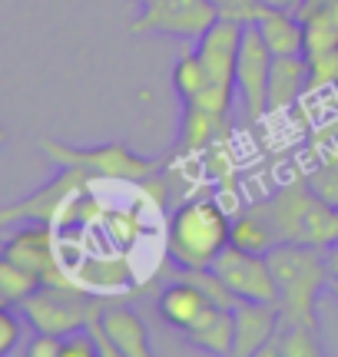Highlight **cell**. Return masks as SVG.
Instances as JSON below:
<instances>
[{
	"label": "cell",
	"instance_id": "1",
	"mask_svg": "<svg viewBox=\"0 0 338 357\" xmlns=\"http://www.w3.org/2000/svg\"><path fill=\"white\" fill-rule=\"evenodd\" d=\"M233 238V218L216 199L199 195L182 202L166 231V252L179 268H209Z\"/></svg>",
	"mask_w": 338,
	"mask_h": 357
},
{
	"label": "cell",
	"instance_id": "2",
	"mask_svg": "<svg viewBox=\"0 0 338 357\" xmlns=\"http://www.w3.org/2000/svg\"><path fill=\"white\" fill-rule=\"evenodd\" d=\"M265 258L279 284V321L315 324V298L328 281L325 255H318V248L312 245L279 242Z\"/></svg>",
	"mask_w": 338,
	"mask_h": 357
},
{
	"label": "cell",
	"instance_id": "3",
	"mask_svg": "<svg viewBox=\"0 0 338 357\" xmlns=\"http://www.w3.org/2000/svg\"><path fill=\"white\" fill-rule=\"evenodd\" d=\"M40 153L50 159L57 169H80L90 178H110L136 185L143 178L156 176L159 162L149 155H140L123 142H100V146H70L57 139H40Z\"/></svg>",
	"mask_w": 338,
	"mask_h": 357
},
{
	"label": "cell",
	"instance_id": "4",
	"mask_svg": "<svg viewBox=\"0 0 338 357\" xmlns=\"http://www.w3.org/2000/svg\"><path fill=\"white\" fill-rule=\"evenodd\" d=\"M113 298H96L77 284H40L37 291H30L20 301V311L34 324V331L66 337V334L90 328V321L100 318V311Z\"/></svg>",
	"mask_w": 338,
	"mask_h": 357
},
{
	"label": "cell",
	"instance_id": "5",
	"mask_svg": "<svg viewBox=\"0 0 338 357\" xmlns=\"http://www.w3.org/2000/svg\"><path fill=\"white\" fill-rule=\"evenodd\" d=\"M0 255L17 268L30 271L40 284H70L64 261H60V245H57L53 225H43V222L13 225L10 238L0 245Z\"/></svg>",
	"mask_w": 338,
	"mask_h": 357
},
{
	"label": "cell",
	"instance_id": "6",
	"mask_svg": "<svg viewBox=\"0 0 338 357\" xmlns=\"http://www.w3.org/2000/svg\"><path fill=\"white\" fill-rule=\"evenodd\" d=\"M219 13L209 0H143L130 20V33H166L179 40H199Z\"/></svg>",
	"mask_w": 338,
	"mask_h": 357
},
{
	"label": "cell",
	"instance_id": "7",
	"mask_svg": "<svg viewBox=\"0 0 338 357\" xmlns=\"http://www.w3.org/2000/svg\"><path fill=\"white\" fill-rule=\"evenodd\" d=\"M275 53L269 43L262 40L259 26L246 24L242 33V47H239V60H235V93L242 100L249 123H259L269 113V73H272Z\"/></svg>",
	"mask_w": 338,
	"mask_h": 357
},
{
	"label": "cell",
	"instance_id": "8",
	"mask_svg": "<svg viewBox=\"0 0 338 357\" xmlns=\"http://www.w3.org/2000/svg\"><path fill=\"white\" fill-rule=\"evenodd\" d=\"M212 271L226 281V288L239 301H265V305L279 301V284H275V275L265 255L226 245L219 252V258L212 261Z\"/></svg>",
	"mask_w": 338,
	"mask_h": 357
},
{
	"label": "cell",
	"instance_id": "9",
	"mask_svg": "<svg viewBox=\"0 0 338 357\" xmlns=\"http://www.w3.org/2000/svg\"><path fill=\"white\" fill-rule=\"evenodd\" d=\"M90 176L80 172V169H60L50 182H43L37 192H30L27 199L13 205H3L0 208V229H13V225H24V222H43V225H53L64 202L80 189L87 185Z\"/></svg>",
	"mask_w": 338,
	"mask_h": 357
},
{
	"label": "cell",
	"instance_id": "10",
	"mask_svg": "<svg viewBox=\"0 0 338 357\" xmlns=\"http://www.w3.org/2000/svg\"><path fill=\"white\" fill-rule=\"evenodd\" d=\"M156 307L169 328L182 331L186 337H196L199 331H206L209 324L226 311V307H219L216 301H209L206 291H199L193 281H186L182 275L159 291Z\"/></svg>",
	"mask_w": 338,
	"mask_h": 357
},
{
	"label": "cell",
	"instance_id": "11",
	"mask_svg": "<svg viewBox=\"0 0 338 357\" xmlns=\"http://www.w3.org/2000/svg\"><path fill=\"white\" fill-rule=\"evenodd\" d=\"M70 284H77L83 291L96 298H123V291L133 288V265L126 255H110V252H87L77 255V261L64 265Z\"/></svg>",
	"mask_w": 338,
	"mask_h": 357
},
{
	"label": "cell",
	"instance_id": "12",
	"mask_svg": "<svg viewBox=\"0 0 338 357\" xmlns=\"http://www.w3.org/2000/svg\"><path fill=\"white\" fill-rule=\"evenodd\" d=\"M242 33H246V24L229 20V17H216L212 26L196 40V53H199V60L206 66L209 83L235 89V60H239Z\"/></svg>",
	"mask_w": 338,
	"mask_h": 357
},
{
	"label": "cell",
	"instance_id": "13",
	"mask_svg": "<svg viewBox=\"0 0 338 357\" xmlns=\"http://www.w3.org/2000/svg\"><path fill=\"white\" fill-rule=\"evenodd\" d=\"M235 314V357H256L272 341L279 328V307L265 301H239L233 307Z\"/></svg>",
	"mask_w": 338,
	"mask_h": 357
},
{
	"label": "cell",
	"instance_id": "14",
	"mask_svg": "<svg viewBox=\"0 0 338 357\" xmlns=\"http://www.w3.org/2000/svg\"><path fill=\"white\" fill-rule=\"evenodd\" d=\"M100 324H103L106 337L117 347V357H149V331H146L143 318L123 305H110L100 311Z\"/></svg>",
	"mask_w": 338,
	"mask_h": 357
},
{
	"label": "cell",
	"instance_id": "15",
	"mask_svg": "<svg viewBox=\"0 0 338 357\" xmlns=\"http://www.w3.org/2000/svg\"><path fill=\"white\" fill-rule=\"evenodd\" d=\"M312 86V63L309 56H275L269 73V113H282L286 106L302 96V89Z\"/></svg>",
	"mask_w": 338,
	"mask_h": 357
},
{
	"label": "cell",
	"instance_id": "16",
	"mask_svg": "<svg viewBox=\"0 0 338 357\" xmlns=\"http://www.w3.org/2000/svg\"><path fill=\"white\" fill-rule=\"evenodd\" d=\"M256 26H259L262 40L269 43V50L275 56H299V53H305V24H302L299 13L265 7L262 17L256 20Z\"/></svg>",
	"mask_w": 338,
	"mask_h": 357
},
{
	"label": "cell",
	"instance_id": "17",
	"mask_svg": "<svg viewBox=\"0 0 338 357\" xmlns=\"http://www.w3.org/2000/svg\"><path fill=\"white\" fill-rule=\"evenodd\" d=\"M229 132V119L206 113L199 106H182V123H179V153H203L212 149V142Z\"/></svg>",
	"mask_w": 338,
	"mask_h": 357
},
{
	"label": "cell",
	"instance_id": "18",
	"mask_svg": "<svg viewBox=\"0 0 338 357\" xmlns=\"http://www.w3.org/2000/svg\"><path fill=\"white\" fill-rule=\"evenodd\" d=\"M262 354H275V357H322V344H318V334L315 324H299V321H279L272 341Z\"/></svg>",
	"mask_w": 338,
	"mask_h": 357
},
{
	"label": "cell",
	"instance_id": "19",
	"mask_svg": "<svg viewBox=\"0 0 338 357\" xmlns=\"http://www.w3.org/2000/svg\"><path fill=\"white\" fill-rule=\"evenodd\" d=\"M229 245L242 248V252H256V255H269L279 245V231L272 229V222L262 215V208H249L246 215H239L233 222V238Z\"/></svg>",
	"mask_w": 338,
	"mask_h": 357
},
{
	"label": "cell",
	"instance_id": "20",
	"mask_svg": "<svg viewBox=\"0 0 338 357\" xmlns=\"http://www.w3.org/2000/svg\"><path fill=\"white\" fill-rule=\"evenodd\" d=\"M302 24H305V56L309 60H318V56L338 50V13L328 3L305 10Z\"/></svg>",
	"mask_w": 338,
	"mask_h": 357
},
{
	"label": "cell",
	"instance_id": "21",
	"mask_svg": "<svg viewBox=\"0 0 338 357\" xmlns=\"http://www.w3.org/2000/svg\"><path fill=\"white\" fill-rule=\"evenodd\" d=\"M172 86H176V96L179 102H193L203 89L209 86V73L203 60H199V53H189V56H182L179 63L172 66Z\"/></svg>",
	"mask_w": 338,
	"mask_h": 357
},
{
	"label": "cell",
	"instance_id": "22",
	"mask_svg": "<svg viewBox=\"0 0 338 357\" xmlns=\"http://www.w3.org/2000/svg\"><path fill=\"white\" fill-rule=\"evenodd\" d=\"M196 347H206L212 354H233L235 347V314L233 307H226L219 318L209 324L206 331H199L196 337H189Z\"/></svg>",
	"mask_w": 338,
	"mask_h": 357
},
{
	"label": "cell",
	"instance_id": "23",
	"mask_svg": "<svg viewBox=\"0 0 338 357\" xmlns=\"http://www.w3.org/2000/svg\"><path fill=\"white\" fill-rule=\"evenodd\" d=\"M219 17H229V20H239V24H256L265 10L262 0H209Z\"/></svg>",
	"mask_w": 338,
	"mask_h": 357
},
{
	"label": "cell",
	"instance_id": "24",
	"mask_svg": "<svg viewBox=\"0 0 338 357\" xmlns=\"http://www.w3.org/2000/svg\"><path fill=\"white\" fill-rule=\"evenodd\" d=\"M20 331H24V324L17 318V311L13 305H0V357H7L17 351L20 344Z\"/></svg>",
	"mask_w": 338,
	"mask_h": 357
},
{
	"label": "cell",
	"instance_id": "25",
	"mask_svg": "<svg viewBox=\"0 0 338 357\" xmlns=\"http://www.w3.org/2000/svg\"><path fill=\"white\" fill-rule=\"evenodd\" d=\"M96 354H100V344H96V337H93L90 328L66 334L64 347H60V357H96Z\"/></svg>",
	"mask_w": 338,
	"mask_h": 357
},
{
	"label": "cell",
	"instance_id": "26",
	"mask_svg": "<svg viewBox=\"0 0 338 357\" xmlns=\"http://www.w3.org/2000/svg\"><path fill=\"white\" fill-rule=\"evenodd\" d=\"M60 347H64V337L37 331V337H34V341L27 344L24 354H27V357H60Z\"/></svg>",
	"mask_w": 338,
	"mask_h": 357
},
{
	"label": "cell",
	"instance_id": "27",
	"mask_svg": "<svg viewBox=\"0 0 338 357\" xmlns=\"http://www.w3.org/2000/svg\"><path fill=\"white\" fill-rule=\"evenodd\" d=\"M265 7H272V10H288V13H302V7L309 3V0H262Z\"/></svg>",
	"mask_w": 338,
	"mask_h": 357
},
{
	"label": "cell",
	"instance_id": "28",
	"mask_svg": "<svg viewBox=\"0 0 338 357\" xmlns=\"http://www.w3.org/2000/svg\"><path fill=\"white\" fill-rule=\"evenodd\" d=\"M325 268H328V278H332V284H338V242L325 248Z\"/></svg>",
	"mask_w": 338,
	"mask_h": 357
},
{
	"label": "cell",
	"instance_id": "29",
	"mask_svg": "<svg viewBox=\"0 0 338 357\" xmlns=\"http://www.w3.org/2000/svg\"><path fill=\"white\" fill-rule=\"evenodd\" d=\"M7 142H10V132H7V129L0 126V149H3V146H7Z\"/></svg>",
	"mask_w": 338,
	"mask_h": 357
},
{
	"label": "cell",
	"instance_id": "30",
	"mask_svg": "<svg viewBox=\"0 0 338 357\" xmlns=\"http://www.w3.org/2000/svg\"><path fill=\"white\" fill-rule=\"evenodd\" d=\"M136 3H143V0H136Z\"/></svg>",
	"mask_w": 338,
	"mask_h": 357
},
{
	"label": "cell",
	"instance_id": "31",
	"mask_svg": "<svg viewBox=\"0 0 338 357\" xmlns=\"http://www.w3.org/2000/svg\"><path fill=\"white\" fill-rule=\"evenodd\" d=\"M335 291H338V284H335Z\"/></svg>",
	"mask_w": 338,
	"mask_h": 357
}]
</instances>
